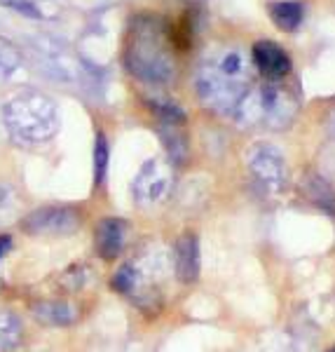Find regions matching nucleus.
Listing matches in <instances>:
<instances>
[{"mask_svg":"<svg viewBox=\"0 0 335 352\" xmlns=\"http://www.w3.org/2000/svg\"><path fill=\"white\" fill-rule=\"evenodd\" d=\"M124 64L129 73L148 85H167L176 78L172 33L162 19L150 14L136 16L124 45Z\"/></svg>","mask_w":335,"mask_h":352,"instance_id":"obj_1","label":"nucleus"},{"mask_svg":"<svg viewBox=\"0 0 335 352\" xmlns=\"http://www.w3.org/2000/svg\"><path fill=\"white\" fill-rule=\"evenodd\" d=\"M253 87L251 68L240 50L223 47L209 54L197 71V92L200 99L213 111L232 116L240 101Z\"/></svg>","mask_w":335,"mask_h":352,"instance_id":"obj_2","label":"nucleus"},{"mask_svg":"<svg viewBox=\"0 0 335 352\" xmlns=\"http://www.w3.org/2000/svg\"><path fill=\"white\" fill-rule=\"evenodd\" d=\"M0 113H3L5 129L16 144H45L59 129V109H56V104L47 94L36 92V89H24V92L10 96L0 106Z\"/></svg>","mask_w":335,"mask_h":352,"instance_id":"obj_3","label":"nucleus"},{"mask_svg":"<svg viewBox=\"0 0 335 352\" xmlns=\"http://www.w3.org/2000/svg\"><path fill=\"white\" fill-rule=\"evenodd\" d=\"M78 228H80V214L64 204L41 207L21 221V230L33 237H66Z\"/></svg>","mask_w":335,"mask_h":352,"instance_id":"obj_4","label":"nucleus"},{"mask_svg":"<svg viewBox=\"0 0 335 352\" xmlns=\"http://www.w3.org/2000/svg\"><path fill=\"white\" fill-rule=\"evenodd\" d=\"M246 164L251 174L270 192H281L288 184V167L281 151L272 144H255L246 153Z\"/></svg>","mask_w":335,"mask_h":352,"instance_id":"obj_5","label":"nucleus"},{"mask_svg":"<svg viewBox=\"0 0 335 352\" xmlns=\"http://www.w3.org/2000/svg\"><path fill=\"white\" fill-rule=\"evenodd\" d=\"M295 113H298V99L293 92L272 80L260 87V120L263 122L281 129L293 122Z\"/></svg>","mask_w":335,"mask_h":352,"instance_id":"obj_6","label":"nucleus"},{"mask_svg":"<svg viewBox=\"0 0 335 352\" xmlns=\"http://www.w3.org/2000/svg\"><path fill=\"white\" fill-rule=\"evenodd\" d=\"M169 186H172V174H169L167 164H162L160 160H148L136 174L132 192L139 204L152 207L167 197Z\"/></svg>","mask_w":335,"mask_h":352,"instance_id":"obj_7","label":"nucleus"},{"mask_svg":"<svg viewBox=\"0 0 335 352\" xmlns=\"http://www.w3.org/2000/svg\"><path fill=\"white\" fill-rule=\"evenodd\" d=\"M251 59H253V64L258 66V71L265 76V80L279 82L291 73V56L272 41L255 43L251 50Z\"/></svg>","mask_w":335,"mask_h":352,"instance_id":"obj_8","label":"nucleus"},{"mask_svg":"<svg viewBox=\"0 0 335 352\" xmlns=\"http://www.w3.org/2000/svg\"><path fill=\"white\" fill-rule=\"evenodd\" d=\"M174 265L176 275L183 285H192L200 277V242L192 232L178 237L174 247Z\"/></svg>","mask_w":335,"mask_h":352,"instance_id":"obj_9","label":"nucleus"},{"mask_svg":"<svg viewBox=\"0 0 335 352\" xmlns=\"http://www.w3.org/2000/svg\"><path fill=\"white\" fill-rule=\"evenodd\" d=\"M94 247L104 261H113L115 256H120L124 247V221L113 217L99 221L94 232Z\"/></svg>","mask_w":335,"mask_h":352,"instance_id":"obj_10","label":"nucleus"},{"mask_svg":"<svg viewBox=\"0 0 335 352\" xmlns=\"http://www.w3.org/2000/svg\"><path fill=\"white\" fill-rule=\"evenodd\" d=\"M31 310L36 320L52 327H68L78 317V310L71 303H64V300H41V303H33Z\"/></svg>","mask_w":335,"mask_h":352,"instance_id":"obj_11","label":"nucleus"},{"mask_svg":"<svg viewBox=\"0 0 335 352\" xmlns=\"http://www.w3.org/2000/svg\"><path fill=\"white\" fill-rule=\"evenodd\" d=\"M303 188H305V195L312 200V204H316L319 209H323V212H328L335 217V190H333V186L323 179V176L308 174L303 181Z\"/></svg>","mask_w":335,"mask_h":352,"instance_id":"obj_12","label":"nucleus"},{"mask_svg":"<svg viewBox=\"0 0 335 352\" xmlns=\"http://www.w3.org/2000/svg\"><path fill=\"white\" fill-rule=\"evenodd\" d=\"M160 139L169 153V160L174 164H185L188 160V139L181 132V124L176 122H160Z\"/></svg>","mask_w":335,"mask_h":352,"instance_id":"obj_13","label":"nucleus"},{"mask_svg":"<svg viewBox=\"0 0 335 352\" xmlns=\"http://www.w3.org/2000/svg\"><path fill=\"white\" fill-rule=\"evenodd\" d=\"M270 16L281 31H295L303 21V5L295 0H281L270 5Z\"/></svg>","mask_w":335,"mask_h":352,"instance_id":"obj_14","label":"nucleus"},{"mask_svg":"<svg viewBox=\"0 0 335 352\" xmlns=\"http://www.w3.org/2000/svg\"><path fill=\"white\" fill-rule=\"evenodd\" d=\"M24 336V324L14 312L0 310V352H8L19 345Z\"/></svg>","mask_w":335,"mask_h":352,"instance_id":"obj_15","label":"nucleus"},{"mask_svg":"<svg viewBox=\"0 0 335 352\" xmlns=\"http://www.w3.org/2000/svg\"><path fill=\"white\" fill-rule=\"evenodd\" d=\"M108 141L104 134H96L94 139V181L96 184H104L106 172H108Z\"/></svg>","mask_w":335,"mask_h":352,"instance_id":"obj_16","label":"nucleus"},{"mask_svg":"<svg viewBox=\"0 0 335 352\" xmlns=\"http://www.w3.org/2000/svg\"><path fill=\"white\" fill-rule=\"evenodd\" d=\"M148 106H150V111L155 113L160 122H176V124L183 122V111L176 104H172V101L152 99V101H148Z\"/></svg>","mask_w":335,"mask_h":352,"instance_id":"obj_17","label":"nucleus"},{"mask_svg":"<svg viewBox=\"0 0 335 352\" xmlns=\"http://www.w3.org/2000/svg\"><path fill=\"white\" fill-rule=\"evenodd\" d=\"M113 289H117L120 294H132L134 287H136V270L134 265H122L120 270L115 272V277H113Z\"/></svg>","mask_w":335,"mask_h":352,"instance_id":"obj_18","label":"nucleus"},{"mask_svg":"<svg viewBox=\"0 0 335 352\" xmlns=\"http://www.w3.org/2000/svg\"><path fill=\"white\" fill-rule=\"evenodd\" d=\"M16 209V190L8 181H0V219L10 217Z\"/></svg>","mask_w":335,"mask_h":352,"instance_id":"obj_19","label":"nucleus"},{"mask_svg":"<svg viewBox=\"0 0 335 352\" xmlns=\"http://www.w3.org/2000/svg\"><path fill=\"white\" fill-rule=\"evenodd\" d=\"M10 249H12V240H10V235H0V261L8 256Z\"/></svg>","mask_w":335,"mask_h":352,"instance_id":"obj_20","label":"nucleus"},{"mask_svg":"<svg viewBox=\"0 0 335 352\" xmlns=\"http://www.w3.org/2000/svg\"><path fill=\"white\" fill-rule=\"evenodd\" d=\"M326 124H328V132H331L333 136H335V109L328 113V120H326Z\"/></svg>","mask_w":335,"mask_h":352,"instance_id":"obj_21","label":"nucleus"},{"mask_svg":"<svg viewBox=\"0 0 335 352\" xmlns=\"http://www.w3.org/2000/svg\"><path fill=\"white\" fill-rule=\"evenodd\" d=\"M5 127V124H3V113H0V129H3Z\"/></svg>","mask_w":335,"mask_h":352,"instance_id":"obj_22","label":"nucleus"},{"mask_svg":"<svg viewBox=\"0 0 335 352\" xmlns=\"http://www.w3.org/2000/svg\"><path fill=\"white\" fill-rule=\"evenodd\" d=\"M333 352H335V350H333Z\"/></svg>","mask_w":335,"mask_h":352,"instance_id":"obj_23","label":"nucleus"}]
</instances>
